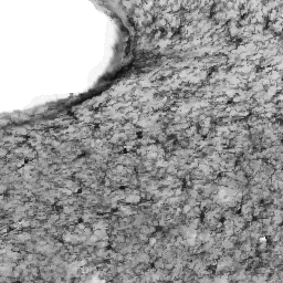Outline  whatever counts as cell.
Wrapping results in <instances>:
<instances>
[{
    "label": "cell",
    "mask_w": 283,
    "mask_h": 283,
    "mask_svg": "<svg viewBox=\"0 0 283 283\" xmlns=\"http://www.w3.org/2000/svg\"><path fill=\"white\" fill-rule=\"evenodd\" d=\"M191 209H193V207H191L190 205L186 203V205L182 207V212H184V214H188V212H190Z\"/></svg>",
    "instance_id": "obj_7"
},
{
    "label": "cell",
    "mask_w": 283,
    "mask_h": 283,
    "mask_svg": "<svg viewBox=\"0 0 283 283\" xmlns=\"http://www.w3.org/2000/svg\"><path fill=\"white\" fill-rule=\"evenodd\" d=\"M168 173H170V174H175V173H177V169H175V167H169L168 168Z\"/></svg>",
    "instance_id": "obj_9"
},
{
    "label": "cell",
    "mask_w": 283,
    "mask_h": 283,
    "mask_svg": "<svg viewBox=\"0 0 283 283\" xmlns=\"http://www.w3.org/2000/svg\"><path fill=\"white\" fill-rule=\"evenodd\" d=\"M179 233V230L178 229H172L170 230V235H174V237H177V235Z\"/></svg>",
    "instance_id": "obj_8"
},
{
    "label": "cell",
    "mask_w": 283,
    "mask_h": 283,
    "mask_svg": "<svg viewBox=\"0 0 283 283\" xmlns=\"http://www.w3.org/2000/svg\"><path fill=\"white\" fill-rule=\"evenodd\" d=\"M262 165H263V163L261 159H252V161H250L249 167H250L251 169H253L254 172H256V170H260L262 168Z\"/></svg>",
    "instance_id": "obj_1"
},
{
    "label": "cell",
    "mask_w": 283,
    "mask_h": 283,
    "mask_svg": "<svg viewBox=\"0 0 283 283\" xmlns=\"http://www.w3.org/2000/svg\"><path fill=\"white\" fill-rule=\"evenodd\" d=\"M87 253H93V252H94V248H93V247H89L87 249Z\"/></svg>",
    "instance_id": "obj_12"
},
{
    "label": "cell",
    "mask_w": 283,
    "mask_h": 283,
    "mask_svg": "<svg viewBox=\"0 0 283 283\" xmlns=\"http://www.w3.org/2000/svg\"><path fill=\"white\" fill-rule=\"evenodd\" d=\"M63 210H64V212H66V214H70V212L73 211V208H71V207H65Z\"/></svg>",
    "instance_id": "obj_10"
},
{
    "label": "cell",
    "mask_w": 283,
    "mask_h": 283,
    "mask_svg": "<svg viewBox=\"0 0 283 283\" xmlns=\"http://www.w3.org/2000/svg\"><path fill=\"white\" fill-rule=\"evenodd\" d=\"M169 283H184V281H182V279H178V280H174V281H172V282H169Z\"/></svg>",
    "instance_id": "obj_14"
},
{
    "label": "cell",
    "mask_w": 283,
    "mask_h": 283,
    "mask_svg": "<svg viewBox=\"0 0 283 283\" xmlns=\"http://www.w3.org/2000/svg\"><path fill=\"white\" fill-rule=\"evenodd\" d=\"M165 264H166V261H165L163 258L161 259H157L154 262V268L156 270H159V269H165Z\"/></svg>",
    "instance_id": "obj_4"
},
{
    "label": "cell",
    "mask_w": 283,
    "mask_h": 283,
    "mask_svg": "<svg viewBox=\"0 0 283 283\" xmlns=\"http://www.w3.org/2000/svg\"><path fill=\"white\" fill-rule=\"evenodd\" d=\"M95 247L97 248V249H104V248L108 247V242H106V241L96 242V243H95Z\"/></svg>",
    "instance_id": "obj_6"
},
{
    "label": "cell",
    "mask_w": 283,
    "mask_h": 283,
    "mask_svg": "<svg viewBox=\"0 0 283 283\" xmlns=\"http://www.w3.org/2000/svg\"><path fill=\"white\" fill-rule=\"evenodd\" d=\"M40 278L47 283L52 282V281H53V271L41 272V273H40Z\"/></svg>",
    "instance_id": "obj_2"
},
{
    "label": "cell",
    "mask_w": 283,
    "mask_h": 283,
    "mask_svg": "<svg viewBox=\"0 0 283 283\" xmlns=\"http://www.w3.org/2000/svg\"><path fill=\"white\" fill-rule=\"evenodd\" d=\"M155 243H156V238H152L149 240V244H150V246H154Z\"/></svg>",
    "instance_id": "obj_13"
},
{
    "label": "cell",
    "mask_w": 283,
    "mask_h": 283,
    "mask_svg": "<svg viewBox=\"0 0 283 283\" xmlns=\"http://www.w3.org/2000/svg\"><path fill=\"white\" fill-rule=\"evenodd\" d=\"M268 18H269V20L271 21L272 23H273V22H275V21H278V20H280V16H279L278 9L271 10V11H270V13H269V16H268Z\"/></svg>",
    "instance_id": "obj_3"
},
{
    "label": "cell",
    "mask_w": 283,
    "mask_h": 283,
    "mask_svg": "<svg viewBox=\"0 0 283 283\" xmlns=\"http://www.w3.org/2000/svg\"><path fill=\"white\" fill-rule=\"evenodd\" d=\"M31 226H32V227H38V226H40L39 221H37V220H33L32 222H31Z\"/></svg>",
    "instance_id": "obj_11"
},
{
    "label": "cell",
    "mask_w": 283,
    "mask_h": 283,
    "mask_svg": "<svg viewBox=\"0 0 283 283\" xmlns=\"http://www.w3.org/2000/svg\"><path fill=\"white\" fill-rule=\"evenodd\" d=\"M116 270H117V274H123V273H125L126 268H125V265H124V263H117Z\"/></svg>",
    "instance_id": "obj_5"
}]
</instances>
